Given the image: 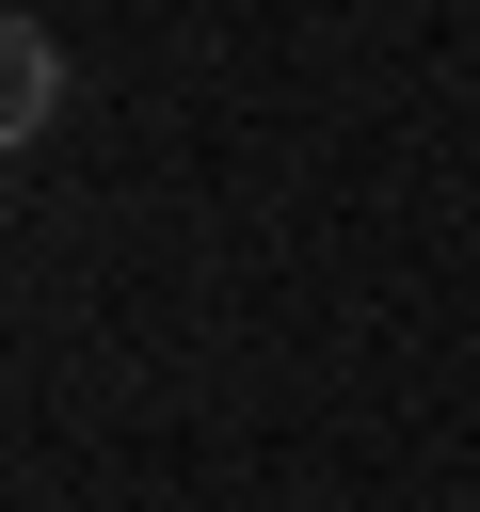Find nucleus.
I'll list each match as a JSON object with an SVG mask.
<instances>
[{
	"label": "nucleus",
	"instance_id": "nucleus-1",
	"mask_svg": "<svg viewBox=\"0 0 480 512\" xmlns=\"http://www.w3.org/2000/svg\"><path fill=\"white\" fill-rule=\"evenodd\" d=\"M64 128V32L48 16H0V144Z\"/></svg>",
	"mask_w": 480,
	"mask_h": 512
}]
</instances>
